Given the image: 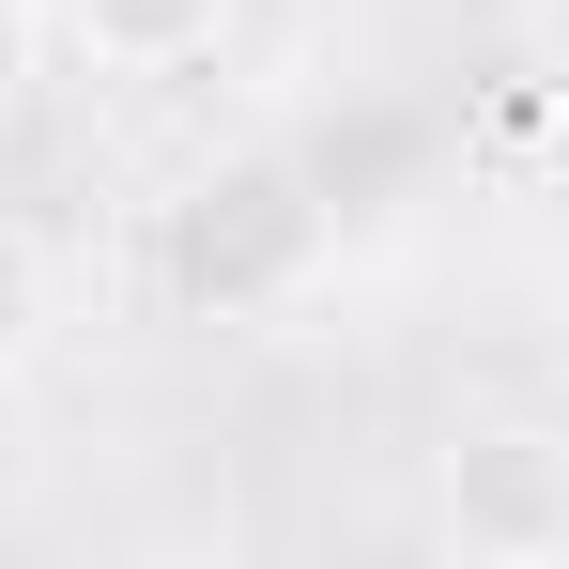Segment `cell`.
<instances>
[{
    "label": "cell",
    "mask_w": 569,
    "mask_h": 569,
    "mask_svg": "<svg viewBox=\"0 0 569 569\" xmlns=\"http://www.w3.org/2000/svg\"><path fill=\"white\" fill-rule=\"evenodd\" d=\"M431 539L462 569H569V416H477L431 447Z\"/></svg>",
    "instance_id": "cell-2"
},
{
    "label": "cell",
    "mask_w": 569,
    "mask_h": 569,
    "mask_svg": "<svg viewBox=\"0 0 569 569\" xmlns=\"http://www.w3.org/2000/svg\"><path fill=\"white\" fill-rule=\"evenodd\" d=\"M47 31L93 78H186V62L231 47V0H47Z\"/></svg>",
    "instance_id": "cell-3"
},
{
    "label": "cell",
    "mask_w": 569,
    "mask_h": 569,
    "mask_svg": "<svg viewBox=\"0 0 569 569\" xmlns=\"http://www.w3.org/2000/svg\"><path fill=\"white\" fill-rule=\"evenodd\" d=\"M323 278H339V200L308 186L278 139L200 154L186 186L154 200V292L186 323H292Z\"/></svg>",
    "instance_id": "cell-1"
},
{
    "label": "cell",
    "mask_w": 569,
    "mask_h": 569,
    "mask_svg": "<svg viewBox=\"0 0 569 569\" xmlns=\"http://www.w3.org/2000/svg\"><path fill=\"white\" fill-rule=\"evenodd\" d=\"M31 62H47V0H0V123H16V93H31Z\"/></svg>",
    "instance_id": "cell-5"
},
{
    "label": "cell",
    "mask_w": 569,
    "mask_h": 569,
    "mask_svg": "<svg viewBox=\"0 0 569 569\" xmlns=\"http://www.w3.org/2000/svg\"><path fill=\"white\" fill-rule=\"evenodd\" d=\"M47 339H62V247H47L31 216H0V370L31 385Z\"/></svg>",
    "instance_id": "cell-4"
},
{
    "label": "cell",
    "mask_w": 569,
    "mask_h": 569,
    "mask_svg": "<svg viewBox=\"0 0 569 569\" xmlns=\"http://www.w3.org/2000/svg\"><path fill=\"white\" fill-rule=\"evenodd\" d=\"M555 355H569V278H555Z\"/></svg>",
    "instance_id": "cell-8"
},
{
    "label": "cell",
    "mask_w": 569,
    "mask_h": 569,
    "mask_svg": "<svg viewBox=\"0 0 569 569\" xmlns=\"http://www.w3.org/2000/svg\"><path fill=\"white\" fill-rule=\"evenodd\" d=\"M539 154H555V200H569V93H555V123H539Z\"/></svg>",
    "instance_id": "cell-7"
},
{
    "label": "cell",
    "mask_w": 569,
    "mask_h": 569,
    "mask_svg": "<svg viewBox=\"0 0 569 569\" xmlns=\"http://www.w3.org/2000/svg\"><path fill=\"white\" fill-rule=\"evenodd\" d=\"M16 492H31V385L0 370V508H16Z\"/></svg>",
    "instance_id": "cell-6"
}]
</instances>
